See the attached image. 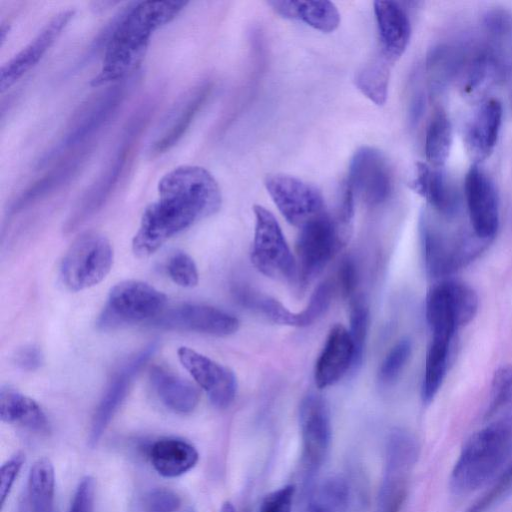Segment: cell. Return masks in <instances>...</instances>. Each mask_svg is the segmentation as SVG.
I'll use <instances>...</instances> for the list:
<instances>
[{"label": "cell", "instance_id": "obj_1", "mask_svg": "<svg viewBox=\"0 0 512 512\" xmlns=\"http://www.w3.org/2000/svg\"><path fill=\"white\" fill-rule=\"evenodd\" d=\"M157 188L158 197L143 212L132 241V250L139 258L149 257L168 239L221 207L217 181L200 166L175 167L162 176Z\"/></svg>", "mask_w": 512, "mask_h": 512}, {"label": "cell", "instance_id": "obj_2", "mask_svg": "<svg viewBox=\"0 0 512 512\" xmlns=\"http://www.w3.org/2000/svg\"><path fill=\"white\" fill-rule=\"evenodd\" d=\"M186 1H136L109 21L101 69L90 84L98 87L130 78L141 64L154 33L172 21Z\"/></svg>", "mask_w": 512, "mask_h": 512}, {"label": "cell", "instance_id": "obj_3", "mask_svg": "<svg viewBox=\"0 0 512 512\" xmlns=\"http://www.w3.org/2000/svg\"><path fill=\"white\" fill-rule=\"evenodd\" d=\"M512 461V416L488 422L463 445L450 475L457 494L474 492L493 482Z\"/></svg>", "mask_w": 512, "mask_h": 512}, {"label": "cell", "instance_id": "obj_4", "mask_svg": "<svg viewBox=\"0 0 512 512\" xmlns=\"http://www.w3.org/2000/svg\"><path fill=\"white\" fill-rule=\"evenodd\" d=\"M151 104V102H147L145 105H141L126 122L104 168L82 194L68 215L63 226L65 233L68 234L77 230L97 214L109 200L117 188L132 158L140 135L148 123L153 110Z\"/></svg>", "mask_w": 512, "mask_h": 512}, {"label": "cell", "instance_id": "obj_5", "mask_svg": "<svg viewBox=\"0 0 512 512\" xmlns=\"http://www.w3.org/2000/svg\"><path fill=\"white\" fill-rule=\"evenodd\" d=\"M133 78L114 83L83 103L74 113L58 143L39 160L44 166L57 158L93 144V139L113 118L127 93Z\"/></svg>", "mask_w": 512, "mask_h": 512}, {"label": "cell", "instance_id": "obj_6", "mask_svg": "<svg viewBox=\"0 0 512 512\" xmlns=\"http://www.w3.org/2000/svg\"><path fill=\"white\" fill-rule=\"evenodd\" d=\"M422 253L427 274L444 278L471 263L487 247L473 231L449 233L423 212L420 218Z\"/></svg>", "mask_w": 512, "mask_h": 512}, {"label": "cell", "instance_id": "obj_7", "mask_svg": "<svg viewBox=\"0 0 512 512\" xmlns=\"http://www.w3.org/2000/svg\"><path fill=\"white\" fill-rule=\"evenodd\" d=\"M166 296L148 283L125 280L111 288L97 319L99 329L108 331L153 320L164 310Z\"/></svg>", "mask_w": 512, "mask_h": 512}, {"label": "cell", "instance_id": "obj_8", "mask_svg": "<svg viewBox=\"0 0 512 512\" xmlns=\"http://www.w3.org/2000/svg\"><path fill=\"white\" fill-rule=\"evenodd\" d=\"M476 291L468 284L443 279L433 285L426 296L425 314L431 333L455 336L478 312Z\"/></svg>", "mask_w": 512, "mask_h": 512}, {"label": "cell", "instance_id": "obj_9", "mask_svg": "<svg viewBox=\"0 0 512 512\" xmlns=\"http://www.w3.org/2000/svg\"><path fill=\"white\" fill-rule=\"evenodd\" d=\"M113 264L110 241L101 233L81 234L67 250L60 267L64 285L71 291L90 288L101 282Z\"/></svg>", "mask_w": 512, "mask_h": 512}, {"label": "cell", "instance_id": "obj_10", "mask_svg": "<svg viewBox=\"0 0 512 512\" xmlns=\"http://www.w3.org/2000/svg\"><path fill=\"white\" fill-rule=\"evenodd\" d=\"M255 215L251 261L266 277L278 281H296V261L275 216L261 205Z\"/></svg>", "mask_w": 512, "mask_h": 512}, {"label": "cell", "instance_id": "obj_11", "mask_svg": "<svg viewBox=\"0 0 512 512\" xmlns=\"http://www.w3.org/2000/svg\"><path fill=\"white\" fill-rule=\"evenodd\" d=\"M334 218L327 212L300 228L296 241V281L306 287L342 247Z\"/></svg>", "mask_w": 512, "mask_h": 512}, {"label": "cell", "instance_id": "obj_12", "mask_svg": "<svg viewBox=\"0 0 512 512\" xmlns=\"http://www.w3.org/2000/svg\"><path fill=\"white\" fill-rule=\"evenodd\" d=\"M265 187L282 216L298 228L326 213L321 192L294 176L269 175Z\"/></svg>", "mask_w": 512, "mask_h": 512}, {"label": "cell", "instance_id": "obj_13", "mask_svg": "<svg viewBox=\"0 0 512 512\" xmlns=\"http://www.w3.org/2000/svg\"><path fill=\"white\" fill-rule=\"evenodd\" d=\"M347 183L367 205L385 202L392 191V174L382 152L368 146L358 149L350 161Z\"/></svg>", "mask_w": 512, "mask_h": 512}, {"label": "cell", "instance_id": "obj_14", "mask_svg": "<svg viewBox=\"0 0 512 512\" xmlns=\"http://www.w3.org/2000/svg\"><path fill=\"white\" fill-rule=\"evenodd\" d=\"M157 348V342L149 343L126 361L114 374L91 421L88 437V444L91 448H94L102 438L114 415L125 400L133 379L154 355Z\"/></svg>", "mask_w": 512, "mask_h": 512}, {"label": "cell", "instance_id": "obj_15", "mask_svg": "<svg viewBox=\"0 0 512 512\" xmlns=\"http://www.w3.org/2000/svg\"><path fill=\"white\" fill-rule=\"evenodd\" d=\"M211 90L209 82L199 83L177 98L166 112L149 143L148 154L159 156L184 136Z\"/></svg>", "mask_w": 512, "mask_h": 512}, {"label": "cell", "instance_id": "obj_16", "mask_svg": "<svg viewBox=\"0 0 512 512\" xmlns=\"http://www.w3.org/2000/svg\"><path fill=\"white\" fill-rule=\"evenodd\" d=\"M464 193L472 231L490 242L499 228V198L494 183L477 164L465 176Z\"/></svg>", "mask_w": 512, "mask_h": 512}, {"label": "cell", "instance_id": "obj_17", "mask_svg": "<svg viewBox=\"0 0 512 512\" xmlns=\"http://www.w3.org/2000/svg\"><path fill=\"white\" fill-rule=\"evenodd\" d=\"M152 324L165 330L191 331L220 337L231 335L239 328V321L232 314L200 304H185L162 312Z\"/></svg>", "mask_w": 512, "mask_h": 512}, {"label": "cell", "instance_id": "obj_18", "mask_svg": "<svg viewBox=\"0 0 512 512\" xmlns=\"http://www.w3.org/2000/svg\"><path fill=\"white\" fill-rule=\"evenodd\" d=\"M177 354L182 366L214 406L226 408L234 401L237 380L232 370L186 346L180 347Z\"/></svg>", "mask_w": 512, "mask_h": 512}, {"label": "cell", "instance_id": "obj_19", "mask_svg": "<svg viewBox=\"0 0 512 512\" xmlns=\"http://www.w3.org/2000/svg\"><path fill=\"white\" fill-rule=\"evenodd\" d=\"M299 424L305 463L315 470L327 455L332 434L329 409L321 395L312 392L302 399Z\"/></svg>", "mask_w": 512, "mask_h": 512}, {"label": "cell", "instance_id": "obj_20", "mask_svg": "<svg viewBox=\"0 0 512 512\" xmlns=\"http://www.w3.org/2000/svg\"><path fill=\"white\" fill-rule=\"evenodd\" d=\"M91 152L92 145L63 156L55 166L18 194L9 205V217L36 205L68 185L80 173Z\"/></svg>", "mask_w": 512, "mask_h": 512}, {"label": "cell", "instance_id": "obj_21", "mask_svg": "<svg viewBox=\"0 0 512 512\" xmlns=\"http://www.w3.org/2000/svg\"><path fill=\"white\" fill-rule=\"evenodd\" d=\"M73 9L63 10L52 17L18 53L0 70V88L4 92L35 67L73 18Z\"/></svg>", "mask_w": 512, "mask_h": 512}, {"label": "cell", "instance_id": "obj_22", "mask_svg": "<svg viewBox=\"0 0 512 512\" xmlns=\"http://www.w3.org/2000/svg\"><path fill=\"white\" fill-rule=\"evenodd\" d=\"M355 354L349 331L337 324L331 328L316 361L314 379L319 389L334 385L352 368Z\"/></svg>", "mask_w": 512, "mask_h": 512}, {"label": "cell", "instance_id": "obj_23", "mask_svg": "<svg viewBox=\"0 0 512 512\" xmlns=\"http://www.w3.org/2000/svg\"><path fill=\"white\" fill-rule=\"evenodd\" d=\"M503 109L496 99L484 101L468 122L464 142L474 164L488 158L496 146L502 124Z\"/></svg>", "mask_w": 512, "mask_h": 512}, {"label": "cell", "instance_id": "obj_24", "mask_svg": "<svg viewBox=\"0 0 512 512\" xmlns=\"http://www.w3.org/2000/svg\"><path fill=\"white\" fill-rule=\"evenodd\" d=\"M374 13L380 40L379 52L393 64L409 44V17L403 7L394 1H375Z\"/></svg>", "mask_w": 512, "mask_h": 512}, {"label": "cell", "instance_id": "obj_25", "mask_svg": "<svg viewBox=\"0 0 512 512\" xmlns=\"http://www.w3.org/2000/svg\"><path fill=\"white\" fill-rule=\"evenodd\" d=\"M411 185L438 214L446 218L456 215L459 207L457 192L441 168L418 162Z\"/></svg>", "mask_w": 512, "mask_h": 512}, {"label": "cell", "instance_id": "obj_26", "mask_svg": "<svg viewBox=\"0 0 512 512\" xmlns=\"http://www.w3.org/2000/svg\"><path fill=\"white\" fill-rule=\"evenodd\" d=\"M149 456L153 468L166 478H175L187 473L199 459L196 448L178 438L157 440L151 446Z\"/></svg>", "mask_w": 512, "mask_h": 512}, {"label": "cell", "instance_id": "obj_27", "mask_svg": "<svg viewBox=\"0 0 512 512\" xmlns=\"http://www.w3.org/2000/svg\"><path fill=\"white\" fill-rule=\"evenodd\" d=\"M268 4L279 15L287 19L300 20L310 27L330 33L340 24V13L329 1H269Z\"/></svg>", "mask_w": 512, "mask_h": 512}, {"label": "cell", "instance_id": "obj_28", "mask_svg": "<svg viewBox=\"0 0 512 512\" xmlns=\"http://www.w3.org/2000/svg\"><path fill=\"white\" fill-rule=\"evenodd\" d=\"M150 381L160 401L177 413L192 412L199 401L198 391L186 380L161 367H154Z\"/></svg>", "mask_w": 512, "mask_h": 512}, {"label": "cell", "instance_id": "obj_29", "mask_svg": "<svg viewBox=\"0 0 512 512\" xmlns=\"http://www.w3.org/2000/svg\"><path fill=\"white\" fill-rule=\"evenodd\" d=\"M0 418L5 423L34 431L43 432L48 428L46 415L39 404L10 387H2L0 390Z\"/></svg>", "mask_w": 512, "mask_h": 512}, {"label": "cell", "instance_id": "obj_30", "mask_svg": "<svg viewBox=\"0 0 512 512\" xmlns=\"http://www.w3.org/2000/svg\"><path fill=\"white\" fill-rule=\"evenodd\" d=\"M453 339L454 336L451 335L432 333L426 352L421 388V396L425 404L433 401L442 386L448 369Z\"/></svg>", "mask_w": 512, "mask_h": 512}, {"label": "cell", "instance_id": "obj_31", "mask_svg": "<svg viewBox=\"0 0 512 512\" xmlns=\"http://www.w3.org/2000/svg\"><path fill=\"white\" fill-rule=\"evenodd\" d=\"M55 471L47 457L37 459L28 475L31 512H54Z\"/></svg>", "mask_w": 512, "mask_h": 512}, {"label": "cell", "instance_id": "obj_32", "mask_svg": "<svg viewBox=\"0 0 512 512\" xmlns=\"http://www.w3.org/2000/svg\"><path fill=\"white\" fill-rule=\"evenodd\" d=\"M237 301L243 306L257 311L274 323L292 327L309 326L304 311L292 312L278 300L246 288L235 291Z\"/></svg>", "mask_w": 512, "mask_h": 512}, {"label": "cell", "instance_id": "obj_33", "mask_svg": "<svg viewBox=\"0 0 512 512\" xmlns=\"http://www.w3.org/2000/svg\"><path fill=\"white\" fill-rule=\"evenodd\" d=\"M418 456L415 437L402 429L393 430L387 440L385 473L408 476Z\"/></svg>", "mask_w": 512, "mask_h": 512}, {"label": "cell", "instance_id": "obj_34", "mask_svg": "<svg viewBox=\"0 0 512 512\" xmlns=\"http://www.w3.org/2000/svg\"><path fill=\"white\" fill-rule=\"evenodd\" d=\"M392 65L389 60L378 52L356 74V86L376 105L380 106L386 102Z\"/></svg>", "mask_w": 512, "mask_h": 512}, {"label": "cell", "instance_id": "obj_35", "mask_svg": "<svg viewBox=\"0 0 512 512\" xmlns=\"http://www.w3.org/2000/svg\"><path fill=\"white\" fill-rule=\"evenodd\" d=\"M452 139V124L447 114L442 109L436 110L425 135V156L433 167L441 168L446 163Z\"/></svg>", "mask_w": 512, "mask_h": 512}, {"label": "cell", "instance_id": "obj_36", "mask_svg": "<svg viewBox=\"0 0 512 512\" xmlns=\"http://www.w3.org/2000/svg\"><path fill=\"white\" fill-rule=\"evenodd\" d=\"M512 416V364L498 367L492 376L484 420L491 422Z\"/></svg>", "mask_w": 512, "mask_h": 512}, {"label": "cell", "instance_id": "obj_37", "mask_svg": "<svg viewBox=\"0 0 512 512\" xmlns=\"http://www.w3.org/2000/svg\"><path fill=\"white\" fill-rule=\"evenodd\" d=\"M369 327V309L363 296L356 295L350 299L349 334L354 347V368L360 365L365 349Z\"/></svg>", "mask_w": 512, "mask_h": 512}, {"label": "cell", "instance_id": "obj_38", "mask_svg": "<svg viewBox=\"0 0 512 512\" xmlns=\"http://www.w3.org/2000/svg\"><path fill=\"white\" fill-rule=\"evenodd\" d=\"M496 73L497 66L493 57L489 54L479 55L468 70L463 86L464 93L471 97L481 94L494 81Z\"/></svg>", "mask_w": 512, "mask_h": 512}, {"label": "cell", "instance_id": "obj_39", "mask_svg": "<svg viewBox=\"0 0 512 512\" xmlns=\"http://www.w3.org/2000/svg\"><path fill=\"white\" fill-rule=\"evenodd\" d=\"M411 352L412 343L410 339L403 338L399 340L387 353L379 367L378 380L380 383L385 385L393 383L407 364Z\"/></svg>", "mask_w": 512, "mask_h": 512}, {"label": "cell", "instance_id": "obj_40", "mask_svg": "<svg viewBox=\"0 0 512 512\" xmlns=\"http://www.w3.org/2000/svg\"><path fill=\"white\" fill-rule=\"evenodd\" d=\"M348 499V488L344 481L331 478L320 487L315 502L324 512H343Z\"/></svg>", "mask_w": 512, "mask_h": 512}, {"label": "cell", "instance_id": "obj_41", "mask_svg": "<svg viewBox=\"0 0 512 512\" xmlns=\"http://www.w3.org/2000/svg\"><path fill=\"white\" fill-rule=\"evenodd\" d=\"M169 277L179 286L191 288L198 283V270L194 260L185 252L177 251L168 260Z\"/></svg>", "mask_w": 512, "mask_h": 512}, {"label": "cell", "instance_id": "obj_42", "mask_svg": "<svg viewBox=\"0 0 512 512\" xmlns=\"http://www.w3.org/2000/svg\"><path fill=\"white\" fill-rule=\"evenodd\" d=\"M512 485V461L493 481L492 486L465 512H485Z\"/></svg>", "mask_w": 512, "mask_h": 512}, {"label": "cell", "instance_id": "obj_43", "mask_svg": "<svg viewBox=\"0 0 512 512\" xmlns=\"http://www.w3.org/2000/svg\"><path fill=\"white\" fill-rule=\"evenodd\" d=\"M180 506L179 495L167 488L153 489L143 499L144 512H176Z\"/></svg>", "mask_w": 512, "mask_h": 512}, {"label": "cell", "instance_id": "obj_44", "mask_svg": "<svg viewBox=\"0 0 512 512\" xmlns=\"http://www.w3.org/2000/svg\"><path fill=\"white\" fill-rule=\"evenodd\" d=\"M94 500L95 480L91 476H85L75 490L68 512H93Z\"/></svg>", "mask_w": 512, "mask_h": 512}, {"label": "cell", "instance_id": "obj_45", "mask_svg": "<svg viewBox=\"0 0 512 512\" xmlns=\"http://www.w3.org/2000/svg\"><path fill=\"white\" fill-rule=\"evenodd\" d=\"M25 462L23 453H16L11 456L0 469V497L1 504L4 505L12 486Z\"/></svg>", "mask_w": 512, "mask_h": 512}, {"label": "cell", "instance_id": "obj_46", "mask_svg": "<svg viewBox=\"0 0 512 512\" xmlns=\"http://www.w3.org/2000/svg\"><path fill=\"white\" fill-rule=\"evenodd\" d=\"M295 487L286 485L270 494L262 502L260 512H291Z\"/></svg>", "mask_w": 512, "mask_h": 512}, {"label": "cell", "instance_id": "obj_47", "mask_svg": "<svg viewBox=\"0 0 512 512\" xmlns=\"http://www.w3.org/2000/svg\"><path fill=\"white\" fill-rule=\"evenodd\" d=\"M338 283L344 297L352 299L356 296L359 273L355 261L347 257L343 259L338 270Z\"/></svg>", "mask_w": 512, "mask_h": 512}, {"label": "cell", "instance_id": "obj_48", "mask_svg": "<svg viewBox=\"0 0 512 512\" xmlns=\"http://www.w3.org/2000/svg\"><path fill=\"white\" fill-rule=\"evenodd\" d=\"M15 362L20 368L33 371L41 366L43 355L38 347L29 345L16 353Z\"/></svg>", "mask_w": 512, "mask_h": 512}, {"label": "cell", "instance_id": "obj_49", "mask_svg": "<svg viewBox=\"0 0 512 512\" xmlns=\"http://www.w3.org/2000/svg\"><path fill=\"white\" fill-rule=\"evenodd\" d=\"M219 512H235V508L231 502H225Z\"/></svg>", "mask_w": 512, "mask_h": 512}]
</instances>
